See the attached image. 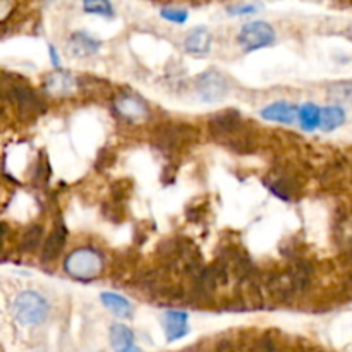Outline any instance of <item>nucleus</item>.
Instances as JSON below:
<instances>
[{
  "instance_id": "nucleus-1",
  "label": "nucleus",
  "mask_w": 352,
  "mask_h": 352,
  "mask_svg": "<svg viewBox=\"0 0 352 352\" xmlns=\"http://www.w3.org/2000/svg\"><path fill=\"white\" fill-rule=\"evenodd\" d=\"M64 270L76 280H93L102 274L103 256L93 248H79L65 258Z\"/></svg>"
},
{
  "instance_id": "nucleus-2",
  "label": "nucleus",
  "mask_w": 352,
  "mask_h": 352,
  "mask_svg": "<svg viewBox=\"0 0 352 352\" xmlns=\"http://www.w3.org/2000/svg\"><path fill=\"white\" fill-rule=\"evenodd\" d=\"M50 313L47 299L38 292H21L12 302V315L21 325H40Z\"/></svg>"
},
{
  "instance_id": "nucleus-3",
  "label": "nucleus",
  "mask_w": 352,
  "mask_h": 352,
  "mask_svg": "<svg viewBox=\"0 0 352 352\" xmlns=\"http://www.w3.org/2000/svg\"><path fill=\"white\" fill-rule=\"evenodd\" d=\"M237 41L244 52H254L260 48L270 47L275 41V30L265 21H253L241 28Z\"/></svg>"
},
{
  "instance_id": "nucleus-4",
  "label": "nucleus",
  "mask_w": 352,
  "mask_h": 352,
  "mask_svg": "<svg viewBox=\"0 0 352 352\" xmlns=\"http://www.w3.org/2000/svg\"><path fill=\"white\" fill-rule=\"evenodd\" d=\"M196 89L199 93V98L206 103H219L229 93L227 79L217 71H206L196 79Z\"/></svg>"
},
{
  "instance_id": "nucleus-5",
  "label": "nucleus",
  "mask_w": 352,
  "mask_h": 352,
  "mask_svg": "<svg viewBox=\"0 0 352 352\" xmlns=\"http://www.w3.org/2000/svg\"><path fill=\"white\" fill-rule=\"evenodd\" d=\"M78 88V79L67 71L57 69L55 72L47 76L45 79V89L52 96H69Z\"/></svg>"
},
{
  "instance_id": "nucleus-6",
  "label": "nucleus",
  "mask_w": 352,
  "mask_h": 352,
  "mask_svg": "<svg viewBox=\"0 0 352 352\" xmlns=\"http://www.w3.org/2000/svg\"><path fill=\"white\" fill-rule=\"evenodd\" d=\"M116 110L119 112V116H122L124 119L131 120V122H138V120H143L148 116V107L140 96L136 95H122L117 98L116 102Z\"/></svg>"
},
{
  "instance_id": "nucleus-7",
  "label": "nucleus",
  "mask_w": 352,
  "mask_h": 352,
  "mask_svg": "<svg viewBox=\"0 0 352 352\" xmlns=\"http://www.w3.org/2000/svg\"><path fill=\"white\" fill-rule=\"evenodd\" d=\"M184 48L188 54L195 55V57L208 55V52L212 50V34L206 28H195L186 36Z\"/></svg>"
},
{
  "instance_id": "nucleus-8",
  "label": "nucleus",
  "mask_w": 352,
  "mask_h": 352,
  "mask_svg": "<svg viewBox=\"0 0 352 352\" xmlns=\"http://www.w3.org/2000/svg\"><path fill=\"white\" fill-rule=\"evenodd\" d=\"M162 322H164V330L168 342H174V340H179L188 336V315L184 311H167L164 318H162Z\"/></svg>"
},
{
  "instance_id": "nucleus-9",
  "label": "nucleus",
  "mask_w": 352,
  "mask_h": 352,
  "mask_svg": "<svg viewBox=\"0 0 352 352\" xmlns=\"http://www.w3.org/2000/svg\"><path fill=\"white\" fill-rule=\"evenodd\" d=\"M261 117L265 120H272V122L292 124L298 119V107L289 102H275L261 110Z\"/></svg>"
},
{
  "instance_id": "nucleus-10",
  "label": "nucleus",
  "mask_w": 352,
  "mask_h": 352,
  "mask_svg": "<svg viewBox=\"0 0 352 352\" xmlns=\"http://www.w3.org/2000/svg\"><path fill=\"white\" fill-rule=\"evenodd\" d=\"M110 346L116 352H140L134 344L133 330L120 323H116L110 329Z\"/></svg>"
},
{
  "instance_id": "nucleus-11",
  "label": "nucleus",
  "mask_w": 352,
  "mask_h": 352,
  "mask_svg": "<svg viewBox=\"0 0 352 352\" xmlns=\"http://www.w3.org/2000/svg\"><path fill=\"white\" fill-rule=\"evenodd\" d=\"M100 50V41L93 40L88 34L78 33L69 40L67 52L72 57H91Z\"/></svg>"
},
{
  "instance_id": "nucleus-12",
  "label": "nucleus",
  "mask_w": 352,
  "mask_h": 352,
  "mask_svg": "<svg viewBox=\"0 0 352 352\" xmlns=\"http://www.w3.org/2000/svg\"><path fill=\"white\" fill-rule=\"evenodd\" d=\"M100 298L105 308H109L119 318H129L133 315V305L124 296L116 294V292H103Z\"/></svg>"
},
{
  "instance_id": "nucleus-13",
  "label": "nucleus",
  "mask_w": 352,
  "mask_h": 352,
  "mask_svg": "<svg viewBox=\"0 0 352 352\" xmlns=\"http://www.w3.org/2000/svg\"><path fill=\"white\" fill-rule=\"evenodd\" d=\"M346 122V110L339 105L327 107L325 110H322L320 113V129L330 133V131H336L337 127H340Z\"/></svg>"
},
{
  "instance_id": "nucleus-14",
  "label": "nucleus",
  "mask_w": 352,
  "mask_h": 352,
  "mask_svg": "<svg viewBox=\"0 0 352 352\" xmlns=\"http://www.w3.org/2000/svg\"><path fill=\"white\" fill-rule=\"evenodd\" d=\"M241 117L239 113L230 110V112H222L212 119V131L217 134H229L239 127Z\"/></svg>"
},
{
  "instance_id": "nucleus-15",
  "label": "nucleus",
  "mask_w": 352,
  "mask_h": 352,
  "mask_svg": "<svg viewBox=\"0 0 352 352\" xmlns=\"http://www.w3.org/2000/svg\"><path fill=\"white\" fill-rule=\"evenodd\" d=\"M320 113H322V110L315 103H305V105L298 107V119L302 129L308 131V133L318 129Z\"/></svg>"
},
{
  "instance_id": "nucleus-16",
  "label": "nucleus",
  "mask_w": 352,
  "mask_h": 352,
  "mask_svg": "<svg viewBox=\"0 0 352 352\" xmlns=\"http://www.w3.org/2000/svg\"><path fill=\"white\" fill-rule=\"evenodd\" d=\"M64 243H65V229L64 227H58L55 229V232L48 237L47 244L43 248V260H55V258L60 254V251L64 250Z\"/></svg>"
},
{
  "instance_id": "nucleus-17",
  "label": "nucleus",
  "mask_w": 352,
  "mask_h": 352,
  "mask_svg": "<svg viewBox=\"0 0 352 352\" xmlns=\"http://www.w3.org/2000/svg\"><path fill=\"white\" fill-rule=\"evenodd\" d=\"M82 7L88 14H98L103 17L113 16V7L110 0H82Z\"/></svg>"
},
{
  "instance_id": "nucleus-18",
  "label": "nucleus",
  "mask_w": 352,
  "mask_h": 352,
  "mask_svg": "<svg viewBox=\"0 0 352 352\" xmlns=\"http://www.w3.org/2000/svg\"><path fill=\"white\" fill-rule=\"evenodd\" d=\"M162 17L167 21H170V23H175V24H182L188 21L189 14L186 12L184 9H164L162 10Z\"/></svg>"
},
{
  "instance_id": "nucleus-19",
  "label": "nucleus",
  "mask_w": 352,
  "mask_h": 352,
  "mask_svg": "<svg viewBox=\"0 0 352 352\" xmlns=\"http://www.w3.org/2000/svg\"><path fill=\"white\" fill-rule=\"evenodd\" d=\"M258 9H260V6H256V3H244V6L230 7L229 14H232V16H248V14L258 12Z\"/></svg>"
},
{
  "instance_id": "nucleus-20",
  "label": "nucleus",
  "mask_w": 352,
  "mask_h": 352,
  "mask_svg": "<svg viewBox=\"0 0 352 352\" xmlns=\"http://www.w3.org/2000/svg\"><path fill=\"white\" fill-rule=\"evenodd\" d=\"M10 9H12V2L10 0H0V21L9 16Z\"/></svg>"
},
{
  "instance_id": "nucleus-21",
  "label": "nucleus",
  "mask_w": 352,
  "mask_h": 352,
  "mask_svg": "<svg viewBox=\"0 0 352 352\" xmlns=\"http://www.w3.org/2000/svg\"><path fill=\"white\" fill-rule=\"evenodd\" d=\"M50 58H52V64L55 65V67H60V62H58V55H57V50H55V47H50Z\"/></svg>"
}]
</instances>
